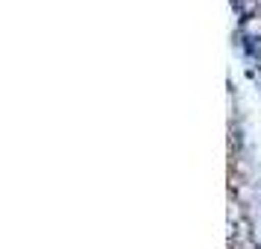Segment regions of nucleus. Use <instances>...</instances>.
<instances>
[{"label":"nucleus","mask_w":261,"mask_h":249,"mask_svg":"<svg viewBox=\"0 0 261 249\" xmlns=\"http://www.w3.org/2000/svg\"><path fill=\"white\" fill-rule=\"evenodd\" d=\"M232 249H255V246H252V240H238Z\"/></svg>","instance_id":"1"}]
</instances>
